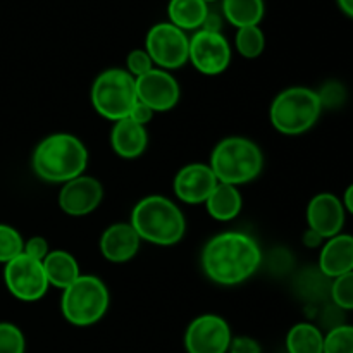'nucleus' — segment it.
Instances as JSON below:
<instances>
[{"label": "nucleus", "instance_id": "obj_20", "mask_svg": "<svg viewBox=\"0 0 353 353\" xmlns=\"http://www.w3.org/2000/svg\"><path fill=\"white\" fill-rule=\"evenodd\" d=\"M209 3L203 0H169V23L181 31H199L209 14Z\"/></svg>", "mask_w": 353, "mask_h": 353}, {"label": "nucleus", "instance_id": "obj_27", "mask_svg": "<svg viewBox=\"0 0 353 353\" xmlns=\"http://www.w3.org/2000/svg\"><path fill=\"white\" fill-rule=\"evenodd\" d=\"M331 299L343 310H353V271L334 278L331 285Z\"/></svg>", "mask_w": 353, "mask_h": 353}, {"label": "nucleus", "instance_id": "obj_36", "mask_svg": "<svg viewBox=\"0 0 353 353\" xmlns=\"http://www.w3.org/2000/svg\"><path fill=\"white\" fill-rule=\"evenodd\" d=\"M343 207L348 210V212L353 216V185L348 186L347 190H345V195H343Z\"/></svg>", "mask_w": 353, "mask_h": 353}, {"label": "nucleus", "instance_id": "obj_8", "mask_svg": "<svg viewBox=\"0 0 353 353\" xmlns=\"http://www.w3.org/2000/svg\"><path fill=\"white\" fill-rule=\"evenodd\" d=\"M145 50L159 69H179L190 59V38L171 23H159L148 30Z\"/></svg>", "mask_w": 353, "mask_h": 353}, {"label": "nucleus", "instance_id": "obj_21", "mask_svg": "<svg viewBox=\"0 0 353 353\" xmlns=\"http://www.w3.org/2000/svg\"><path fill=\"white\" fill-rule=\"evenodd\" d=\"M205 205L207 212L210 214L212 219L226 223V221L234 219L241 212L243 199H241V193L238 192L236 186L217 183L214 192L205 200Z\"/></svg>", "mask_w": 353, "mask_h": 353}, {"label": "nucleus", "instance_id": "obj_1", "mask_svg": "<svg viewBox=\"0 0 353 353\" xmlns=\"http://www.w3.org/2000/svg\"><path fill=\"white\" fill-rule=\"evenodd\" d=\"M262 250L257 240L241 231H226L207 241L202 252V268L210 281L234 286L257 272Z\"/></svg>", "mask_w": 353, "mask_h": 353}, {"label": "nucleus", "instance_id": "obj_29", "mask_svg": "<svg viewBox=\"0 0 353 353\" xmlns=\"http://www.w3.org/2000/svg\"><path fill=\"white\" fill-rule=\"evenodd\" d=\"M126 68V71L137 79L140 78V76L147 74L150 69H154V62H152L150 55L147 54L145 48H137V50H131L130 54H128Z\"/></svg>", "mask_w": 353, "mask_h": 353}, {"label": "nucleus", "instance_id": "obj_28", "mask_svg": "<svg viewBox=\"0 0 353 353\" xmlns=\"http://www.w3.org/2000/svg\"><path fill=\"white\" fill-rule=\"evenodd\" d=\"M26 340L17 326L10 323H0V353H24Z\"/></svg>", "mask_w": 353, "mask_h": 353}, {"label": "nucleus", "instance_id": "obj_2", "mask_svg": "<svg viewBox=\"0 0 353 353\" xmlns=\"http://www.w3.org/2000/svg\"><path fill=\"white\" fill-rule=\"evenodd\" d=\"M88 150L78 137L54 133L37 145L31 157L34 174L47 183H68L85 172Z\"/></svg>", "mask_w": 353, "mask_h": 353}, {"label": "nucleus", "instance_id": "obj_16", "mask_svg": "<svg viewBox=\"0 0 353 353\" xmlns=\"http://www.w3.org/2000/svg\"><path fill=\"white\" fill-rule=\"evenodd\" d=\"M141 238L131 224L117 223L107 228L100 238V252L112 264L130 262L140 250Z\"/></svg>", "mask_w": 353, "mask_h": 353}, {"label": "nucleus", "instance_id": "obj_22", "mask_svg": "<svg viewBox=\"0 0 353 353\" xmlns=\"http://www.w3.org/2000/svg\"><path fill=\"white\" fill-rule=\"evenodd\" d=\"M264 12V0H223V16L238 30L259 26Z\"/></svg>", "mask_w": 353, "mask_h": 353}, {"label": "nucleus", "instance_id": "obj_24", "mask_svg": "<svg viewBox=\"0 0 353 353\" xmlns=\"http://www.w3.org/2000/svg\"><path fill=\"white\" fill-rule=\"evenodd\" d=\"M234 45L241 57L245 59H257L265 48V37L259 26L240 28L236 31Z\"/></svg>", "mask_w": 353, "mask_h": 353}, {"label": "nucleus", "instance_id": "obj_37", "mask_svg": "<svg viewBox=\"0 0 353 353\" xmlns=\"http://www.w3.org/2000/svg\"><path fill=\"white\" fill-rule=\"evenodd\" d=\"M336 2L338 6H340V9L353 19V0H336Z\"/></svg>", "mask_w": 353, "mask_h": 353}, {"label": "nucleus", "instance_id": "obj_5", "mask_svg": "<svg viewBox=\"0 0 353 353\" xmlns=\"http://www.w3.org/2000/svg\"><path fill=\"white\" fill-rule=\"evenodd\" d=\"M321 112L323 105L317 92L305 86H293L276 95L269 109V117L279 133L296 137L309 131L317 123Z\"/></svg>", "mask_w": 353, "mask_h": 353}, {"label": "nucleus", "instance_id": "obj_38", "mask_svg": "<svg viewBox=\"0 0 353 353\" xmlns=\"http://www.w3.org/2000/svg\"><path fill=\"white\" fill-rule=\"evenodd\" d=\"M203 2H207V3H210V2H216V0H203Z\"/></svg>", "mask_w": 353, "mask_h": 353}, {"label": "nucleus", "instance_id": "obj_23", "mask_svg": "<svg viewBox=\"0 0 353 353\" xmlns=\"http://www.w3.org/2000/svg\"><path fill=\"white\" fill-rule=\"evenodd\" d=\"M288 353H324V334L310 323H299L286 336Z\"/></svg>", "mask_w": 353, "mask_h": 353}, {"label": "nucleus", "instance_id": "obj_30", "mask_svg": "<svg viewBox=\"0 0 353 353\" xmlns=\"http://www.w3.org/2000/svg\"><path fill=\"white\" fill-rule=\"evenodd\" d=\"M321 100V105L323 107H338L343 103L345 100V90L340 83L331 81L327 85L323 86L321 92H317Z\"/></svg>", "mask_w": 353, "mask_h": 353}, {"label": "nucleus", "instance_id": "obj_19", "mask_svg": "<svg viewBox=\"0 0 353 353\" xmlns=\"http://www.w3.org/2000/svg\"><path fill=\"white\" fill-rule=\"evenodd\" d=\"M41 264H43L48 285L54 286V288L65 290L81 276L78 261L69 252L52 250Z\"/></svg>", "mask_w": 353, "mask_h": 353}, {"label": "nucleus", "instance_id": "obj_17", "mask_svg": "<svg viewBox=\"0 0 353 353\" xmlns=\"http://www.w3.org/2000/svg\"><path fill=\"white\" fill-rule=\"evenodd\" d=\"M319 269L326 278H338L353 271V236L336 234L323 245L319 255Z\"/></svg>", "mask_w": 353, "mask_h": 353}, {"label": "nucleus", "instance_id": "obj_6", "mask_svg": "<svg viewBox=\"0 0 353 353\" xmlns=\"http://www.w3.org/2000/svg\"><path fill=\"white\" fill-rule=\"evenodd\" d=\"M110 295L105 283L97 276L81 274L71 286L62 290V316L72 326H92L109 310Z\"/></svg>", "mask_w": 353, "mask_h": 353}, {"label": "nucleus", "instance_id": "obj_3", "mask_svg": "<svg viewBox=\"0 0 353 353\" xmlns=\"http://www.w3.org/2000/svg\"><path fill=\"white\" fill-rule=\"evenodd\" d=\"M130 224L141 240L159 247L179 243L186 231V221L181 209L172 200L161 195L141 199L131 212Z\"/></svg>", "mask_w": 353, "mask_h": 353}, {"label": "nucleus", "instance_id": "obj_14", "mask_svg": "<svg viewBox=\"0 0 353 353\" xmlns=\"http://www.w3.org/2000/svg\"><path fill=\"white\" fill-rule=\"evenodd\" d=\"M217 183L219 181H217L216 174L209 164L193 162V164L179 169L178 174L174 176L172 188H174L176 196L181 202L190 203V205H199V203H205Z\"/></svg>", "mask_w": 353, "mask_h": 353}, {"label": "nucleus", "instance_id": "obj_34", "mask_svg": "<svg viewBox=\"0 0 353 353\" xmlns=\"http://www.w3.org/2000/svg\"><path fill=\"white\" fill-rule=\"evenodd\" d=\"M200 30L212 31V33H221V30H223V17H221L219 14L209 10V14H207L205 21H203V24Z\"/></svg>", "mask_w": 353, "mask_h": 353}, {"label": "nucleus", "instance_id": "obj_7", "mask_svg": "<svg viewBox=\"0 0 353 353\" xmlns=\"http://www.w3.org/2000/svg\"><path fill=\"white\" fill-rule=\"evenodd\" d=\"M92 105L105 119L117 121L130 117L137 105V79L126 69H105L95 78L92 86Z\"/></svg>", "mask_w": 353, "mask_h": 353}, {"label": "nucleus", "instance_id": "obj_18", "mask_svg": "<svg viewBox=\"0 0 353 353\" xmlns=\"http://www.w3.org/2000/svg\"><path fill=\"white\" fill-rule=\"evenodd\" d=\"M112 150L123 159H137L147 150L148 133L147 128L137 124L130 117L114 123L110 131Z\"/></svg>", "mask_w": 353, "mask_h": 353}, {"label": "nucleus", "instance_id": "obj_31", "mask_svg": "<svg viewBox=\"0 0 353 353\" xmlns=\"http://www.w3.org/2000/svg\"><path fill=\"white\" fill-rule=\"evenodd\" d=\"M23 254L34 259V261L43 262V259L50 254V245L43 236H33L24 243Z\"/></svg>", "mask_w": 353, "mask_h": 353}, {"label": "nucleus", "instance_id": "obj_11", "mask_svg": "<svg viewBox=\"0 0 353 353\" xmlns=\"http://www.w3.org/2000/svg\"><path fill=\"white\" fill-rule=\"evenodd\" d=\"M188 61L202 74H221L231 64V47L223 33L199 30L190 38Z\"/></svg>", "mask_w": 353, "mask_h": 353}, {"label": "nucleus", "instance_id": "obj_10", "mask_svg": "<svg viewBox=\"0 0 353 353\" xmlns=\"http://www.w3.org/2000/svg\"><path fill=\"white\" fill-rule=\"evenodd\" d=\"M233 336L231 327L217 314H203L193 319L185 333L188 353H228Z\"/></svg>", "mask_w": 353, "mask_h": 353}, {"label": "nucleus", "instance_id": "obj_9", "mask_svg": "<svg viewBox=\"0 0 353 353\" xmlns=\"http://www.w3.org/2000/svg\"><path fill=\"white\" fill-rule=\"evenodd\" d=\"M3 279L7 290L23 302H38L43 299L50 286L45 276L43 264L24 254L7 262L3 269Z\"/></svg>", "mask_w": 353, "mask_h": 353}, {"label": "nucleus", "instance_id": "obj_4", "mask_svg": "<svg viewBox=\"0 0 353 353\" xmlns=\"http://www.w3.org/2000/svg\"><path fill=\"white\" fill-rule=\"evenodd\" d=\"M209 165L217 181L238 186L259 178L264 155L259 145L248 138L228 137L214 147Z\"/></svg>", "mask_w": 353, "mask_h": 353}, {"label": "nucleus", "instance_id": "obj_33", "mask_svg": "<svg viewBox=\"0 0 353 353\" xmlns=\"http://www.w3.org/2000/svg\"><path fill=\"white\" fill-rule=\"evenodd\" d=\"M154 114L155 112L150 109V107L145 105L143 102H140V100H138L137 105H134L133 110H131L130 119L134 121L137 124H141V126H147V124L152 121V117H154Z\"/></svg>", "mask_w": 353, "mask_h": 353}, {"label": "nucleus", "instance_id": "obj_32", "mask_svg": "<svg viewBox=\"0 0 353 353\" xmlns=\"http://www.w3.org/2000/svg\"><path fill=\"white\" fill-rule=\"evenodd\" d=\"M228 353H262L261 345L250 336H238L231 340Z\"/></svg>", "mask_w": 353, "mask_h": 353}, {"label": "nucleus", "instance_id": "obj_15", "mask_svg": "<svg viewBox=\"0 0 353 353\" xmlns=\"http://www.w3.org/2000/svg\"><path fill=\"white\" fill-rule=\"evenodd\" d=\"M309 230L323 236L324 240L341 233L345 224V207L341 200L333 193H319L314 196L307 207Z\"/></svg>", "mask_w": 353, "mask_h": 353}, {"label": "nucleus", "instance_id": "obj_35", "mask_svg": "<svg viewBox=\"0 0 353 353\" xmlns=\"http://www.w3.org/2000/svg\"><path fill=\"white\" fill-rule=\"evenodd\" d=\"M323 241H324V238L319 236V234H317V233H314L312 230H307L305 234H303V243H305L309 248L319 247V245L323 243Z\"/></svg>", "mask_w": 353, "mask_h": 353}, {"label": "nucleus", "instance_id": "obj_13", "mask_svg": "<svg viewBox=\"0 0 353 353\" xmlns=\"http://www.w3.org/2000/svg\"><path fill=\"white\" fill-rule=\"evenodd\" d=\"M103 199L102 183L93 176H78L64 183L59 193V207L68 216L81 217L93 212Z\"/></svg>", "mask_w": 353, "mask_h": 353}, {"label": "nucleus", "instance_id": "obj_25", "mask_svg": "<svg viewBox=\"0 0 353 353\" xmlns=\"http://www.w3.org/2000/svg\"><path fill=\"white\" fill-rule=\"evenodd\" d=\"M324 353H353V326L331 327L324 336Z\"/></svg>", "mask_w": 353, "mask_h": 353}, {"label": "nucleus", "instance_id": "obj_26", "mask_svg": "<svg viewBox=\"0 0 353 353\" xmlns=\"http://www.w3.org/2000/svg\"><path fill=\"white\" fill-rule=\"evenodd\" d=\"M24 241L14 228L0 224V262L7 264L23 254Z\"/></svg>", "mask_w": 353, "mask_h": 353}, {"label": "nucleus", "instance_id": "obj_12", "mask_svg": "<svg viewBox=\"0 0 353 353\" xmlns=\"http://www.w3.org/2000/svg\"><path fill=\"white\" fill-rule=\"evenodd\" d=\"M137 95L138 100L154 112H168L178 105L181 90L174 76L164 69L154 68L147 74L137 78Z\"/></svg>", "mask_w": 353, "mask_h": 353}]
</instances>
